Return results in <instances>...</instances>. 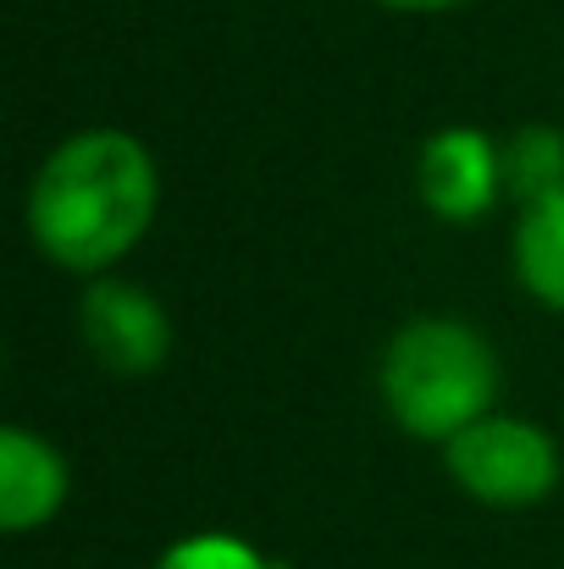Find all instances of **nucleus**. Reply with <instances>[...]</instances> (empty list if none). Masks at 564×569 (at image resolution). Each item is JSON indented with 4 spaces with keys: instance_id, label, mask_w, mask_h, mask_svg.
Returning a JSON list of instances; mask_svg holds the SVG:
<instances>
[{
    "instance_id": "1",
    "label": "nucleus",
    "mask_w": 564,
    "mask_h": 569,
    "mask_svg": "<svg viewBox=\"0 0 564 569\" xmlns=\"http://www.w3.org/2000/svg\"><path fill=\"white\" fill-rule=\"evenodd\" d=\"M156 216V161L122 128L72 133L33 178L28 232L67 271L117 266Z\"/></svg>"
},
{
    "instance_id": "2",
    "label": "nucleus",
    "mask_w": 564,
    "mask_h": 569,
    "mask_svg": "<svg viewBox=\"0 0 564 569\" xmlns=\"http://www.w3.org/2000/svg\"><path fill=\"white\" fill-rule=\"evenodd\" d=\"M493 398L498 360L487 338L465 321H409L382 355V403L409 437L454 442L465 426L493 415Z\"/></svg>"
},
{
    "instance_id": "3",
    "label": "nucleus",
    "mask_w": 564,
    "mask_h": 569,
    "mask_svg": "<svg viewBox=\"0 0 564 569\" xmlns=\"http://www.w3.org/2000/svg\"><path fill=\"white\" fill-rule=\"evenodd\" d=\"M448 476L465 487V498L487 509H532L560 487V448L543 426L487 415L465 426L454 442H443Z\"/></svg>"
},
{
    "instance_id": "4",
    "label": "nucleus",
    "mask_w": 564,
    "mask_h": 569,
    "mask_svg": "<svg viewBox=\"0 0 564 569\" xmlns=\"http://www.w3.org/2000/svg\"><path fill=\"white\" fill-rule=\"evenodd\" d=\"M83 338H89L95 360L106 371H117V377H150L172 355L167 310L145 288L117 282V277L89 282V293H83Z\"/></svg>"
},
{
    "instance_id": "5",
    "label": "nucleus",
    "mask_w": 564,
    "mask_h": 569,
    "mask_svg": "<svg viewBox=\"0 0 564 569\" xmlns=\"http://www.w3.org/2000/svg\"><path fill=\"white\" fill-rule=\"evenodd\" d=\"M415 183L432 216L443 221H476L504 193V150L476 128H437L420 150Z\"/></svg>"
},
{
    "instance_id": "6",
    "label": "nucleus",
    "mask_w": 564,
    "mask_h": 569,
    "mask_svg": "<svg viewBox=\"0 0 564 569\" xmlns=\"http://www.w3.org/2000/svg\"><path fill=\"white\" fill-rule=\"evenodd\" d=\"M61 503H67V459L44 437L6 426L0 431V526L11 537L39 531L44 520H56Z\"/></svg>"
},
{
    "instance_id": "7",
    "label": "nucleus",
    "mask_w": 564,
    "mask_h": 569,
    "mask_svg": "<svg viewBox=\"0 0 564 569\" xmlns=\"http://www.w3.org/2000/svg\"><path fill=\"white\" fill-rule=\"evenodd\" d=\"M515 277L532 299H543L548 310H564V189L521 210Z\"/></svg>"
},
{
    "instance_id": "8",
    "label": "nucleus",
    "mask_w": 564,
    "mask_h": 569,
    "mask_svg": "<svg viewBox=\"0 0 564 569\" xmlns=\"http://www.w3.org/2000/svg\"><path fill=\"white\" fill-rule=\"evenodd\" d=\"M564 189V133L548 122H532L521 133H509L504 144V193L526 204L548 199Z\"/></svg>"
},
{
    "instance_id": "9",
    "label": "nucleus",
    "mask_w": 564,
    "mask_h": 569,
    "mask_svg": "<svg viewBox=\"0 0 564 569\" xmlns=\"http://www.w3.org/2000/svg\"><path fill=\"white\" fill-rule=\"evenodd\" d=\"M156 569H271V559H260L249 542L238 537H221V531H199L178 548H167Z\"/></svg>"
},
{
    "instance_id": "10",
    "label": "nucleus",
    "mask_w": 564,
    "mask_h": 569,
    "mask_svg": "<svg viewBox=\"0 0 564 569\" xmlns=\"http://www.w3.org/2000/svg\"><path fill=\"white\" fill-rule=\"evenodd\" d=\"M376 6H393V11H454L465 0H376Z\"/></svg>"
},
{
    "instance_id": "11",
    "label": "nucleus",
    "mask_w": 564,
    "mask_h": 569,
    "mask_svg": "<svg viewBox=\"0 0 564 569\" xmlns=\"http://www.w3.org/2000/svg\"><path fill=\"white\" fill-rule=\"evenodd\" d=\"M271 569H288V565H277V559H271Z\"/></svg>"
}]
</instances>
